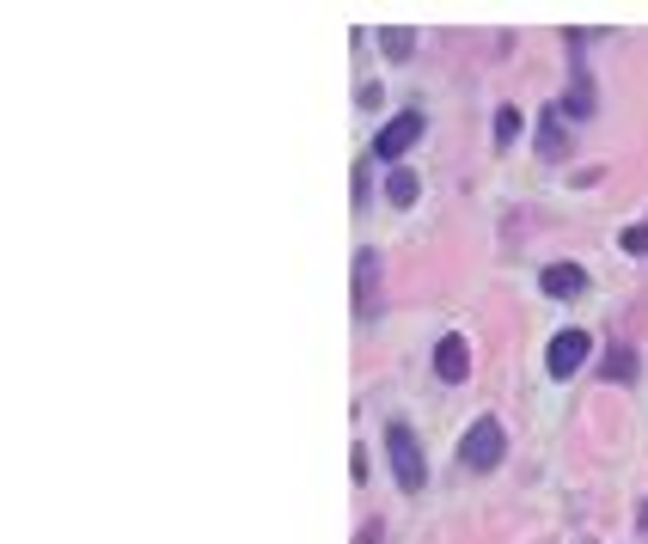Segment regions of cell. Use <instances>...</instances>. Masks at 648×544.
I'll return each instance as SVG.
<instances>
[{
  "mask_svg": "<svg viewBox=\"0 0 648 544\" xmlns=\"http://www.w3.org/2000/svg\"><path fill=\"white\" fill-rule=\"evenodd\" d=\"M385 459H392L397 490H404V495H423V483H428V459H423V447H416V435H411L404 423H385Z\"/></svg>",
  "mask_w": 648,
  "mask_h": 544,
  "instance_id": "obj_1",
  "label": "cell"
},
{
  "mask_svg": "<svg viewBox=\"0 0 648 544\" xmlns=\"http://www.w3.org/2000/svg\"><path fill=\"white\" fill-rule=\"evenodd\" d=\"M502 452H508V435H502V423H496V416H477V423L465 428V440H459L465 471H496V465H502Z\"/></svg>",
  "mask_w": 648,
  "mask_h": 544,
  "instance_id": "obj_2",
  "label": "cell"
},
{
  "mask_svg": "<svg viewBox=\"0 0 648 544\" xmlns=\"http://www.w3.org/2000/svg\"><path fill=\"white\" fill-rule=\"evenodd\" d=\"M423 129H428V117H423V110H397V117L385 122L380 135H373V160L397 166V160H404V153H411L416 141H423Z\"/></svg>",
  "mask_w": 648,
  "mask_h": 544,
  "instance_id": "obj_3",
  "label": "cell"
},
{
  "mask_svg": "<svg viewBox=\"0 0 648 544\" xmlns=\"http://www.w3.org/2000/svg\"><path fill=\"white\" fill-rule=\"evenodd\" d=\"M380 252H373V245H361L355 252V319L361 324H373L380 319Z\"/></svg>",
  "mask_w": 648,
  "mask_h": 544,
  "instance_id": "obj_4",
  "label": "cell"
},
{
  "mask_svg": "<svg viewBox=\"0 0 648 544\" xmlns=\"http://www.w3.org/2000/svg\"><path fill=\"white\" fill-rule=\"evenodd\" d=\"M594 355V343H587V331H556L551 349H544V367H551V380H570V373H582V361Z\"/></svg>",
  "mask_w": 648,
  "mask_h": 544,
  "instance_id": "obj_5",
  "label": "cell"
},
{
  "mask_svg": "<svg viewBox=\"0 0 648 544\" xmlns=\"http://www.w3.org/2000/svg\"><path fill=\"white\" fill-rule=\"evenodd\" d=\"M599 110V93H594V74H587L582 62L570 67V93H563V117L570 122H587Z\"/></svg>",
  "mask_w": 648,
  "mask_h": 544,
  "instance_id": "obj_6",
  "label": "cell"
},
{
  "mask_svg": "<svg viewBox=\"0 0 648 544\" xmlns=\"http://www.w3.org/2000/svg\"><path fill=\"white\" fill-rule=\"evenodd\" d=\"M563 105H544L539 110V153L544 160H570V135H563Z\"/></svg>",
  "mask_w": 648,
  "mask_h": 544,
  "instance_id": "obj_7",
  "label": "cell"
},
{
  "mask_svg": "<svg viewBox=\"0 0 648 544\" xmlns=\"http://www.w3.org/2000/svg\"><path fill=\"white\" fill-rule=\"evenodd\" d=\"M539 288L551 294V300H575V294H587V269L582 264H551L539 276Z\"/></svg>",
  "mask_w": 648,
  "mask_h": 544,
  "instance_id": "obj_8",
  "label": "cell"
},
{
  "mask_svg": "<svg viewBox=\"0 0 648 544\" xmlns=\"http://www.w3.org/2000/svg\"><path fill=\"white\" fill-rule=\"evenodd\" d=\"M435 373L447 385H459L465 373H471V349H465V337H440V349H435Z\"/></svg>",
  "mask_w": 648,
  "mask_h": 544,
  "instance_id": "obj_9",
  "label": "cell"
},
{
  "mask_svg": "<svg viewBox=\"0 0 648 544\" xmlns=\"http://www.w3.org/2000/svg\"><path fill=\"white\" fill-rule=\"evenodd\" d=\"M385 196H392V209H411L416 202V172L411 166H392V172H385Z\"/></svg>",
  "mask_w": 648,
  "mask_h": 544,
  "instance_id": "obj_10",
  "label": "cell"
},
{
  "mask_svg": "<svg viewBox=\"0 0 648 544\" xmlns=\"http://www.w3.org/2000/svg\"><path fill=\"white\" fill-rule=\"evenodd\" d=\"M599 373H606V380H636V349H624V343H612L606 349V361H599Z\"/></svg>",
  "mask_w": 648,
  "mask_h": 544,
  "instance_id": "obj_11",
  "label": "cell"
},
{
  "mask_svg": "<svg viewBox=\"0 0 648 544\" xmlns=\"http://www.w3.org/2000/svg\"><path fill=\"white\" fill-rule=\"evenodd\" d=\"M380 50L392 55V62H404V55L416 50V31H404V25H397V31H380Z\"/></svg>",
  "mask_w": 648,
  "mask_h": 544,
  "instance_id": "obj_12",
  "label": "cell"
},
{
  "mask_svg": "<svg viewBox=\"0 0 648 544\" xmlns=\"http://www.w3.org/2000/svg\"><path fill=\"white\" fill-rule=\"evenodd\" d=\"M514 135H520V110L502 105V110H496V141H514Z\"/></svg>",
  "mask_w": 648,
  "mask_h": 544,
  "instance_id": "obj_13",
  "label": "cell"
},
{
  "mask_svg": "<svg viewBox=\"0 0 648 544\" xmlns=\"http://www.w3.org/2000/svg\"><path fill=\"white\" fill-rule=\"evenodd\" d=\"M618 245H624L630 257H648V226H624V233H618Z\"/></svg>",
  "mask_w": 648,
  "mask_h": 544,
  "instance_id": "obj_14",
  "label": "cell"
},
{
  "mask_svg": "<svg viewBox=\"0 0 648 544\" xmlns=\"http://www.w3.org/2000/svg\"><path fill=\"white\" fill-rule=\"evenodd\" d=\"M355 544H380V520H368V526H361V538Z\"/></svg>",
  "mask_w": 648,
  "mask_h": 544,
  "instance_id": "obj_15",
  "label": "cell"
}]
</instances>
